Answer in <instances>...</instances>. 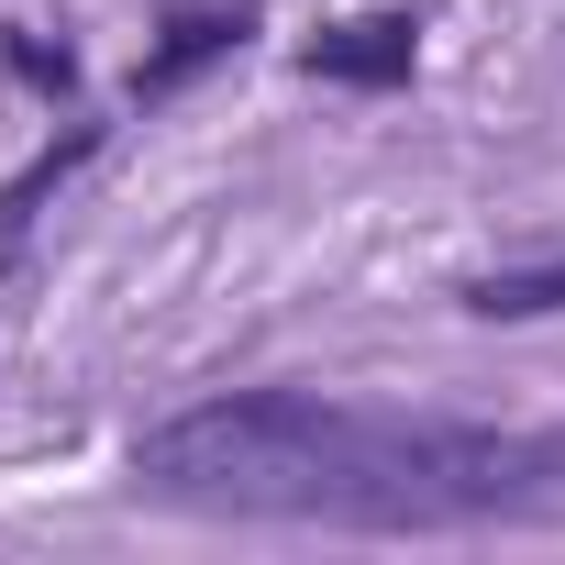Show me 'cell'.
Segmentation results:
<instances>
[{
  "label": "cell",
  "instance_id": "1",
  "mask_svg": "<svg viewBox=\"0 0 565 565\" xmlns=\"http://www.w3.org/2000/svg\"><path fill=\"white\" fill-rule=\"evenodd\" d=\"M134 499L189 521H333V532H455L565 510V433L366 411L322 388H233L156 422L122 466Z\"/></svg>",
  "mask_w": 565,
  "mask_h": 565
},
{
  "label": "cell",
  "instance_id": "2",
  "mask_svg": "<svg viewBox=\"0 0 565 565\" xmlns=\"http://www.w3.org/2000/svg\"><path fill=\"white\" fill-rule=\"evenodd\" d=\"M244 34H255V12H244V0H178V12L156 23V45L134 56V78H122V100H134V111H156V100H178L189 78H211L222 56H244Z\"/></svg>",
  "mask_w": 565,
  "mask_h": 565
},
{
  "label": "cell",
  "instance_id": "3",
  "mask_svg": "<svg viewBox=\"0 0 565 565\" xmlns=\"http://www.w3.org/2000/svg\"><path fill=\"white\" fill-rule=\"evenodd\" d=\"M300 67H311V78H344V89H399V78L422 67V12H355V23L311 34Z\"/></svg>",
  "mask_w": 565,
  "mask_h": 565
},
{
  "label": "cell",
  "instance_id": "4",
  "mask_svg": "<svg viewBox=\"0 0 565 565\" xmlns=\"http://www.w3.org/2000/svg\"><path fill=\"white\" fill-rule=\"evenodd\" d=\"M100 134H111V122H67V134H56V145H45V156H34V167L12 178V189H0V255H23L34 211H45V200H56V189H67V178H78V167L100 156Z\"/></svg>",
  "mask_w": 565,
  "mask_h": 565
},
{
  "label": "cell",
  "instance_id": "5",
  "mask_svg": "<svg viewBox=\"0 0 565 565\" xmlns=\"http://www.w3.org/2000/svg\"><path fill=\"white\" fill-rule=\"evenodd\" d=\"M12 67H23L34 89H56V100L78 89V56H67V45H34V34H12Z\"/></svg>",
  "mask_w": 565,
  "mask_h": 565
}]
</instances>
